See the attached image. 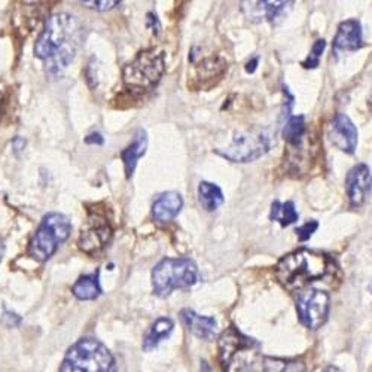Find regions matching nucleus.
I'll use <instances>...</instances> for the list:
<instances>
[{"mask_svg":"<svg viewBox=\"0 0 372 372\" xmlns=\"http://www.w3.org/2000/svg\"><path fill=\"white\" fill-rule=\"evenodd\" d=\"M84 36L81 21L66 14L51 15L34 45V56L48 63L46 70L53 75L61 73L73 61Z\"/></svg>","mask_w":372,"mask_h":372,"instance_id":"f257e3e1","label":"nucleus"},{"mask_svg":"<svg viewBox=\"0 0 372 372\" xmlns=\"http://www.w3.org/2000/svg\"><path fill=\"white\" fill-rule=\"evenodd\" d=\"M332 268L333 264L328 255L300 249L283 256L277 262L274 274L281 286L289 290H297L312 281L328 277L332 273Z\"/></svg>","mask_w":372,"mask_h":372,"instance_id":"f03ea898","label":"nucleus"},{"mask_svg":"<svg viewBox=\"0 0 372 372\" xmlns=\"http://www.w3.org/2000/svg\"><path fill=\"white\" fill-rule=\"evenodd\" d=\"M261 344L240 332L236 326L224 331L217 341L219 364L224 372H246L259 356Z\"/></svg>","mask_w":372,"mask_h":372,"instance_id":"7ed1b4c3","label":"nucleus"},{"mask_svg":"<svg viewBox=\"0 0 372 372\" xmlns=\"http://www.w3.org/2000/svg\"><path fill=\"white\" fill-rule=\"evenodd\" d=\"M60 372H118V368L106 345L88 337L68 350Z\"/></svg>","mask_w":372,"mask_h":372,"instance_id":"20e7f679","label":"nucleus"},{"mask_svg":"<svg viewBox=\"0 0 372 372\" xmlns=\"http://www.w3.org/2000/svg\"><path fill=\"white\" fill-rule=\"evenodd\" d=\"M198 280V268L191 258H165L152 269L153 293L165 298L176 289H188Z\"/></svg>","mask_w":372,"mask_h":372,"instance_id":"39448f33","label":"nucleus"},{"mask_svg":"<svg viewBox=\"0 0 372 372\" xmlns=\"http://www.w3.org/2000/svg\"><path fill=\"white\" fill-rule=\"evenodd\" d=\"M165 72V54L155 48L140 51L122 70L124 85L133 93H145L155 86Z\"/></svg>","mask_w":372,"mask_h":372,"instance_id":"423d86ee","label":"nucleus"},{"mask_svg":"<svg viewBox=\"0 0 372 372\" xmlns=\"http://www.w3.org/2000/svg\"><path fill=\"white\" fill-rule=\"evenodd\" d=\"M70 233L72 224L66 214L57 212L45 214L29 243V256L37 262L48 261L61 243L70 237Z\"/></svg>","mask_w":372,"mask_h":372,"instance_id":"0eeeda50","label":"nucleus"},{"mask_svg":"<svg viewBox=\"0 0 372 372\" xmlns=\"http://www.w3.org/2000/svg\"><path fill=\"white\" fill-rule=\"evenodd\" d=\"M271 148V137L261 128L238 132L224 149H216L221 157L233 162H252L261 158Z\"/></svg>","mask_w":372,"mask_h":372,"instance_id":"6e6552de","label":"nucleus"},{"mask_svg":"<svg viewBox=\"0 0 372 372\" xmlns=\"http://www.w3.org/2000/svg\"><path fill=\"white\" fill-rule=\"evenodd\" d=\"M329 309V295L319 289H312L301 293L297 301V310L301 323L312 331L322 328L326 323Z\"/></svg>","mask_w":372,"mask_h":372,"instance_id":"1a4fd4ad","label":"nucleus"},{"mask_svg":"<svg viewBox=\"0 0 372 372\" xmlns=\"http://www.w3.org/2000/svg\"><path fill=\"white\" fill-rule=\"evenodd\" d=\"M110 238L112 226L108 217L100 213H89L88 219L81 228L78 248L86 255H94L105 249Z\"/></svg>","mask_w":372,"mask_h":372,"instance_id":"9d476101","label":"nucleus"},{"mask_svg":"<svg viewBox=\"0 0 372 372\" xmlns=\"http://www.w3.org/2000/svg\"><path fill=\"white\" fill-rule=\"evenodd\" d=\"M372 188V176L369 167L364 162H359L349 170L345 176V192L353 209L361 207L366 201Z\"/></svg>","mask_w":372,"mask_h":372,"instance_id":"9b49d317","label":"nucleus"},{"mask_svg":"<svg viewBox=\"0 0 372 372\" xmlns=\"http://www.w3.org/2000/svg\"><path fill=\"white\" fill-rule=\"evenodd\" d=\"M328 137L333 146L345 153H354L357 148V128L345 113H337L329 124Z\"/></svg>","mask_w":372,"mask_h":372,"instance_id":"f8f14e48","label":"nucleus"},{"mask_svg":"<svg viewBox=\"0 0 372 372\" xmlns=\"http://www.w3.org/2000/svg\"><path fill=\"white\" fill-rule=\"evenodd\" d=\"M181 319L186 329L194 333L195 337L212 341L216 338L217 333V323L213 317L209 316H201L191 309H185L181 312Z\"/></svg>","mask_w":372,"mask_h":372,"instance_id":"ddd939ff","label":"nucleus"},{"mask_svg":"<svg viewBox=\"0 0 372 372\" xmlns=\"http://www.w3.org/2000/svg\"><path fill=\"white\" fill-rule=\"evenodd\" d=\"M364 46L362 25L357 20L342 21L338 27L333 48L340 51H357Z\"/></svg>","mask_w":372,"mask_h":372,"instance_id":"4468645a","label":"nucleus"},{"mask_svg":"<svg viewBox=\"0 0 372 372\" xmlns=\"http://www.w3.org/2000/svg\"><path fill=\"white\" fill-rule=\"evenodd\" d=\"M184 207V198L179 192L170 191L161 194L155 203L152 204V216L153 219L164 224L169 222L181 213Z\"/></svg>","mask_w":372,"mask_h":372,"instance_id":"2eb2a0df","label":"nucleus"},{"mask_svg":"<svg viewBox=\"0 0 372 372\" xmlns=\"http://www.w3.org/2000/svg\"><path fill=\"white\" fill-rule=\"evenodd\" d=\"M146 148H148V134H146L145 130H142V128H140V130L136 132L132 145H128L121 152V158H122V162H124V169H125V176L127 177L133 176V173L136 170L137 161L145 155Z\"/></svg>","mask_w":372,"mask_h":372,"instance_id":"dca6fc26","label":"nucleus"},{"mask_svg":"<svg viewBox=\"0 0 372 372\" xmlns=\"http://www.w3.org/2000/svg\"><path fill=\"white\" fill-rule=\"evenodd\" d=\"M103 289L100 286V271L81 276L72 288V293L79 301H94L97 300Z\"/></svg>","mask_w":372,"mask_h":372,"instance_id":"f3484780","label":"nucleus"},{"mask_svg":"<svg viewBox=\"0 0 372 372\" xmlns=\"http://www.w3.org/2000/svg\"><path fill=\"white\" fill-rule=\"evenodd\" d=\"M174 329V322L170 317H160L150 325L143 337V350L152 352L158 347V344L170 335Z\"/></svg>","mask_w":372,"mask_h":372,"instance_id":"a211bd4d","label":"nucleus"},{"mask_svg":"<svg viewBox=\"0 0 372 372\" xmlns=\"http://www.w3.org/2000/svg\"><path fill=\"white\" fill-rule=\"evenodd\" d=\"M256 5H258V6H255L256 11L250 12L249 18H261V15L264 14V17L269 23L276 24L278 23V20L285 17V14L292 8L293 4L292 2H256Z\"/></svg>","mask_w":372,"mask_h":372,"instance_id":"6ab92c4d","label":"nucleus"},{"mask_svg":"<svg viewBox=\"0 0 372 372\" xmlns=\"http://www.w3.org/2000/svg\"><path fill=\"white\" fill-rule=\"evenodd\" d=\"M198 200L201 206L207 212H214L216 209H219L225 198H224V192L219 186L204 181L200 182L198 185Z\"/></svg>","mask_w":372,"mask_h":372,"instance_id":"aec40b11","label":"nucleus"},{"mask_svg":"<svg viewBox=\"0 0 372 372\" xmlns=\"http://www.w3.org/2000/svg\"><path fill=\"white\" fill-rule=\"evenodd\" d=\"M305 133H307L305 118L302 115H293V117H290L285 124L283 139L289 146L297 148L304 143Z\"/></svg>","mask_w":372,"mask_h":372,"instance_id":"412c9836","label":"nucleus"},{"mask_svg":"<svg viewBox=\"0 0 372 372\" xmlns=\"http://www.w3.org/2000/svg\"><path fill=\"white\" fill-rule=\"evenodd\" d=\"M307 366L301 359H283L265 356L262 361V372H305Z\"/></svg>","mask_w":372,"mask_h":372,"instance_id":"4be33fe9","label":"nucleus"},{"mask_svg":"<svg viewBox=\"0 0 372 372\" xmlns=\"http://www.w3.org/2000/svg\"><path fill=\"white\" fill-rule=\"evenodd\" d=\"M269 219L278 222L281 226H289L300 219V214L295 209L293 201H274L271 204V212H269Z\"/></svg>","mask_w":372,"mask_h":372,"instance_id":"5701e85b","label":"nucleus"},{"mask_svg":"<svg viewBox=\"0 0 372 372\" xmlns=\"http://www.w3.org/2000/svg\"><path fill=\"white\" fill-rule=\"evenodd\" d=\"M326 48V42L325 39H319L314 42L313 48H312V53L310 56L307 57L305 61H302V66L305 69H316L319 66V63H320V58H322V54H323V51Z\"/></svg>","mask_w":372,"mask_h":372,"instance_id":"b1692460","label":"nucleus"},{"mask_svg":"<svg viewBox=\"0 0 372 372\" xmlns=\"http://www.w3.org/2000/svg\"><path fill=\"white\" fill-rule=\"evenodd\" d=\"M84 6L89 8V9H94V11H100V12H105V11H110L113 9L115 6H118L120 2L118 0H101V2H94V0H91V2H89V0H82L81 2Z\"/></svg>","mask_w":372,"mask_h":372,"instance_id":"393cba45","label":"nucleus"},{"mask_svg":"<svg viewBox=\"0 0 372 372\" xmlns=\"http://www.w3.org/2000/svg\"><path fill=\"white\" fill-rule=\"evenodd\" d=\"M319 228V222L317 221H309L305 222L304 225H301L300 228H297V236L300 238V241H307L313 237V234L316 233Z\"/></svg>","mask_w":372,"mask_h":372,"instance_id":"a878e982","label":"nucleus"},{"mask_svg":"<svg viewBox=\"0 0 372 372\" xmlns=\"http://www.w3.org/2000/svg\"><path fill=\"white\" fill-rule=\"evenodd\" d=\"M21 322H23V319L17 313H12V312L5 310V313H4V323L6 326H9V328L11 326L12 328H18L21 325Z\"/></svg>","mask_w":372,"mask_h":372,"instance_id":"bb28decb","label":"nucleus"},{"mask_svg":"<svg viewBox=\"0 0 372 372\" xmlns=\"http://www.w3.org/2000/svg\"><path fill=\"white\" fill-rule=\"evenodd\" d=\"M146 25L153 32V34H157V36L160 34V32H161V23H160L158 17L155 14H153V12H149V14L146 15Z\"/></svg>","mask_w":372,"mask_h":372,"instance_id":"cd10ccee","label":"nucleus"},{"mask_svg":"<svg viewBox=\"0 0 372 372\" xmlns=\"http://www.w3.org/2000/svg\"><path fill=\"white\" fill-rule=\"evenodd\" d=\"M85 143L86 145H103L105 139L100 133H91L85 137Z\"/></svg>","mask_w":372,"mask_h":372,"instance_id":"c85d7f7f","label":"nucleus"},{"mask_svg":"<svg viewBox=\"0 0 372 372\" xmlns=\"http://www.w3.org/2000/svg\"><path fill=\"white\" fill-rule=\"evenodd\" d=\"M12 148L15 149V152H21L24 148H25V140L23 137H15L14 140H12Z\"/></svg>","mask_w":372,"mask_h":372,"instance_id":"c756f323","label":"nucleus"},{"mask_svg":"<svg viewBox=\"0 0 372 372\" xmlns=\"http://www.w3.org/2000/svg\"><path fill=\"white\" fill-rule=\"evenodd\" d=\"M258 61H259L258 57H255L253 60L248 61V64H246V72L248 73H253L256 70V66H258Z\"/></svg>","mask_w":372,"mask_h":372,"instance_id":"7c9ffc66","label":"nucleus"},{"mask_svg":"<svg viewBox=\"0 0 372 372\" xmlns=\"http://www.w3.org/2000/svg\"><path fill=\"white\" fill-rule=\"evenodd\" d=\"M323 372H342V371L340 368H337V366H328V368L323 369Z\"/></svg>","mask_w":372,"mask_h":372,"instance_id":"2f4dec72","label":"nucleus"},{"mask_svg":"<svg viewBox=\"0 0 372 372\" xmlns=\"http://www.w3.org/2000/svg\"><path fill=\"white\" fill-rule=\"evenodd\" d=\"M201 371H203V372H210L212 369H210V366L207 365V362H203V365H201Z\"/></svg>","mask_w":372,"mask_h":372,"instance_id":"473e14b6","label":"nucleus"},{"mask_svg":"<svg viewBox=\"0 0 372 372\" xmlns=\"http://www.w3.org/2000/svg\"><path fill=\"white\" fill-rule=\"evenodd\" d=\"M369 290H371V293H372V283H371V286H369Z\"/></svg>","mask_w":372,"mask_h":372,"instance_id":"72a5a7b5","label":"nucleus"}]
</instances>
